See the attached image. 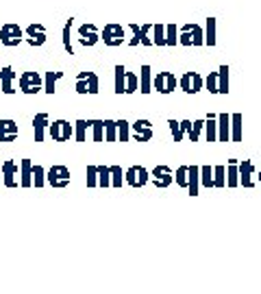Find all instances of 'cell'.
<instances>
[{"instance_id":"obj_1","label":"cell","mask_w":261,"mask_h":294,"mask_svg":"<svg viewBox=\"0 0 261 294\" xmlns=\"http://www.w3.org/2000/svg\"><path fill=\"white\" fill-rule=\"evenodd\" d=\"M100 39H102L107 46H111V48L122 46V44H124V27H122V24H118V22L104 24V29L100 31Z\"/></svg>"},{"instance_id":"obj_2","label":"cell","mask_w":261,"mask_h":294,"mask_svg":"<svg viewBox=\"0 0 261 294\" xmlns=\"http://www.w3.org/2000/svg\"><path fill=\"white\" fill-rule=\"evenodd\" d=\"M22 41H24V31L17 27V24L9 22V24H3V27H0V44L3 46L13 48L17 44H22Z\"/></svg>"},{"instance_id":"obj_3","label":"cell","mask_w":261,"mask_h":294,"mask_svg":"<svg viewBox=\"0 0 261 294\" xmlns=\"http://www.w3.org/2000/svg\"><path fill=\"white\" fill-rule=\"evenodd\" d=\"M48 133L55 142H70V137H74V127L68 120H55L48 124Z\"/></svg>"},{"instance_id":"obj_4","label":"cell","mask_w":261,"mask_h":294,"mask_svg":"<svg viewBox=\"0 0 261 294\" xmlns=\"http://www.w3.org/2000/svg\"><path fill=\"white\" fill-rule=\"evenodd\" d=\"M148 181H150V172L144 166H130L124 172V183H128L130 187H144Z\"/></svg>"},{"instance_id":"obj_5","label":"cell","mask_w":261,"mask_h":294,"mask_svg":"<svg viewBox=\"0 0 261 294\" xmlns=\"http://www.w3.org/2000/svg\"><path fill=\"white\" fill-rule=\"evenodd\" d=\"M46 183H50L52 187H66L70 183V170H68V166H61V163L52 166L46 172Z\"/></svg>"},{"instance_id":"obj_6","label":"cell","mask_w":261,"mask_h":294,"mask_svg":"<svg viewBox=\"0 0 261 294\" xmlns=\"http://www.w3.org/2000/svg\"><path fill=\"white\" fill-rule=\"evenodd\" d=\"M17 83H20V90L24 94H37L44 88V79L37 72H22Z\"/></svg>"},{"instance_id":"obj_7","label":"cell","mask_w":261,"mask_h":294,"mask_svg":"<svg viewBox=\"0 0 261 294\" xmlns=\"http://www.w3.org/2000/svg\"><path fill=\"white\" fill-rule=\"evenodd\" d=\"M181 44L185 46H200L205 44V37H203V31H200V27H196V24H185V27L181 29Z\"/></svg>"},{"instance_id":"obj_8","label":"cell","mask_w":261,"mask_h":294,"mask_svg":"<svg viewBox=\"0 0 261 294\" xmlns=\"http://www.w3.org/2000/svg\"><path fill=\"white\" fill-rule=\"evenodd\" d=\"M177 85H179V81L174 79L172 72H157V76L153 79V88L159 94H172Z\"/></svg>"},{"instance_id":"obj_9","label":"cell","mask_w":261,"mask_h":294,"mask_svg":"<svg viewBox=\"0 0 261 294\" xmlns=\"http://www.w3.org/2000/svg\"><path fill=\"white\" fill-rule=\"evenodd\" d=\"M24 41L29 46H44L46 44V29H44V24H29L24 31Z\"/></svg>"},{"instance_id":"obj_10","label":"cell","mask_w":261,"mask_h":294,"mask_svg":"<svg viewBox=\"0 0 261 294\" xmlns=\"http://www.w3.org/2000/svg\"><path fill=\"white\" fill-rule=\"evenodd\" d=\"M153 27L155 24H142V27H139V24H130V31L135 33V37L128 41V46H139V44H144V46H153V39L148 37V33L153 31Z\"/></svg>"},{"instance_id":"obj_11","label":"cell","mask_w":261,"mask_h":294,"mask_svg":"<svg viewBox=\"0 0 261 294\" xmlns=\"http://www.w3.org/2000/svg\"><path fill=\"white\" fill-rule=\"evenodd\" d=\"M179 85H181V90H183V92H187V94H196V92L203 90V76L196 74V72H185V74L181 76Z\"/></svg>"},{"instance_id":"obj_12","label":"cell","mask_w":261,"mask_h":294,"mask_svg":"<svg viewBox=\"0 0 261 294\" xmlns=\"http://www.w3.org/2000/svg\"><path fill=\"white\" fill-rule=\"evenodd\" d=\"M20 170H17V163L13 159H7L3 163V181L7 187H17V183H20Z\"/></svg>"},{"instance_id":"obj_13","label":"cell","mask_w":261,"mask_h":294,"mask_svg":"<svg viewBox=\"0 0 261 294\" xmlns=\"http://www.w3.org/2000/svg\"><path fill=\"white\" fill-rule=\"evenodd\" d=\"M150 181L157 185V187H168L174 177H172V170L168 166H157L153 172H150Z\"/></svg>"},{"instance_id":"obj_14","label":"cell","mask_w":261,"mask_h":294,"mask_svg":"<svg viewBox=\"0 0 261 294\" xmlns=\"http://www.w3.org/2000/svg\"><path fill=\"white\" fill-rule=\"evenodd\" d=\"M98 39H100V33L94 24H83V27L78 29V41H81L83 46H94V44H98Z\"/></svg>"},{"instance_id":"obj_15","label":"cell","mask_w":261,"mask_h":294,"mask_svg":"<svg viewBox=\"0 0 261 294\" xmlns=\"http://www.w3.org/2000/svg\"><path fill=\"white\" fill-rule=\"evenodd\" d=\"M133 127V140L135 142H148L153 140V124L148 122V120H137Z\"/></svg>"},{"instance_id":"obj_16","label":"cell","mask_w":261,"mask_h":294,"mask_svg":"<svg viewBox=\"0 0 261 294\" xmlns=\"http://www.w3.org/2000/svg\"><path fill=\"white\" fill-rule=\"evenodd\" d=\"M17 140V124L13 120H0V142H15Z\"/></svg>"},{"instance_id":"obj_17","label":"cell","mask_w":261,"mask_h":294,"mask_svg":"<svg viewBox=\"0 0 261 294\" xmlns=\"http://www.w3.org/2000/svg\"><path fill=\"white\" fill-rule=\"evenodd\" d=\"M13 79H15V72L11 66H5L3 72H0V90H3L5 94H13Z\"/></svg>"},{"instance_id":"obj_18","label":"cell","mask_w":261,"mask_h":294,"mask_svg":"<svg viewBox=\"0 0 261 294\" xmlns=\"http://www.w3.org/2000/svg\"><path fill=\"white\" fill-rule=\"evenodd\" d=\"M48 129V114H37L33 118V131H35V142H44V133Z\"/></svg>"},{"instance_id":"obj_19","label":"cell","mask_w":261,"mask_h":294,"mask_svg":"<svg viewBox=\"0 0 261 294\" xmlns=\"http://www.w3.org/2000/svg\"><path fill=\"white\" fill-rule=\"evenodd\" d=\"M20 185L22 187H31L33 185V163H31V159H22L20 161Z\"/></svg>"},{"instance_id":"obj_20","label":"cell","mask_w":261,"mask_h":294,"mask_svg":"<svg viewBox=\"0 0 261 294\" xmlns=\"http://www.w3.org/2000/svg\"><path fill=\"white\" fill-rule=\"evenodd\" d=\"M139 92H142V94H150L153 92L150 66H142V70H139Z\"/></svg>"},{"instance_id":"obj_21","label":"cell","mask_w":261,"mask_h":294,"mask_svg":"<svg viewBox=\"0 0 261 294\" xmlns=\"http://www.w3.org/2000/svg\"><path fill=\"white\" fill-rule=\"evenodd\" d=\"M198 175H200V168L198 166H189V170H187V187H189L191 196L198 194Z\"/></svg>"},{"instance_id":"obj_22","label":"cell","mask_w":261,"mask_h":294,"mask_svg":"<svg viewBox=\"0 0 261 294\" xmlns=\"http://www.w3.org/2000/svg\"><path fill=\"white\" fill-rule=\"evenodd\" d=\"M116 94H126V70L124 66H116Z\"/></svg>"},{"instance_id":"obj_23","label":"cell","mask_w":261,"mask_h":294,"mask_svg":"<svg viewBox=\"0 0 261 294\" xmlns=\"http://www.w3.org/2000/svg\"><path fill=\"white\" fill-rule=\"evenodd\" d=\"M63 76V72H46L44 76V92L46 94H55V83Z\"/></svg>"},{"instance_id":"obj_24","label":"cell","mask_w":261,"mask_h":294,"mask_svg":"<svg viewBox=\"0 0 261 294\" xmlns=\"http://www.w3.org/2000/svg\"><path fill=\"white\" fill-rule=\"evenodd\" d=\"M92 127V133H94V142H102L104 140V120H87Z\"/></svg>"},{"instance_id":"obj_25","label":"cell","mask_w":261,"mask_h":294,"mask_svg":"<svg viewBox=\"0 0 261 294\" xmlns=\"http://www.w3.org/2000/svg\"><path fill=\"white\" fill-rule=\"evenodd\" d=\"M250 175H252V163H250V161L240 163V181H242V183L246 185V187H250V185H252Z\"/></svg>"},{"instance_id":"obj_26","label":"cell","mask_w":261,"mask_h":294,"mask_svg":"<svg viewBox=\"0 0 261 294\" xmlns=\"http://www.w3.org/2000/svg\"><path fill=\"white\" fill-rule=\"evenodd\" d=\"M104 140H107V142H118V122H113V120H104Z\"/></svg>"},{"instance_id":"obj_27","label":"cell","mask_w":261,"mask_h":294,"mask_svg":"<svg viewBox=\"0 0 261 294\" xmlns=\"http://www.w3.org/2000/svg\"><path fill=\"white\" fill-rule=\"evenodd\" d=\"M217 120H220V133H217V137H220V142H226L229 140V122H231V116H226V114H222V116H217Z\"/></svg>"},{"instance_id":"obj_28","label":"cell","mask_w":261,"mask_h":294,"mask_svg":"<svg viewBox=\"0 0 261 294\" xmlns=\"http://www.w3.org/2000/svg\"><path fill=\"white\" fill-rule=\"evenodd\" d=\"M87 127H90V122H87V120H76V122H74V137H76V142H85Z\"/></svg>"},{"instance_id":"obj_29","label":"cell","mask_w":261,"mask_h":294,"mask_svg":"<svg viewBox=\"0 0 261 294\" xmlns=\"http://www.w3.org/2000/svg\"><path fill=\"white\" fill-rule=\"evenodd\" d=\"M153 44L165 46V27L163 24H155L153 27Z\"/></svg>"},{"instance_id":"obj_30","label":"cell","mask_w":261,"mask_h":294,"mask_svg":"<svg viewBox=\"0 0 261 294\" xmlns=\"http://www.w3.org/2000/svg\"><path fill=\"white\" fill-rule=\"evenodd\" d=\"M130 140V124L126 120H118V142H128Z\"/></svg>"},{"instance_id":"obj_31","label":"cell","mask_w":261,"mask_h":294,"mask_svg":"<svg viewBox=\"0 0 261 294\" xmlns=\"http://www.w3.org/2000/svg\"><path fill=\"white\" fill-rule=\"evenodd\" d=\"M33 183H35V187H41L44 183H46V170H44L39 163H35L33 166Z\"/></svg>"},{"instance_id":"obj_32","label":"cell","mask_w":261,"mask_h":294,"mask_svg":"<svg viewBox=\"0 0 261 294\" xmlns=\"http://www.w3.org/2000/svg\"><path fill=\"white\" fill-rule=\"evenodd\" d=\"M98 185L100 187H109L111 185V168L98 166Z\"/></svg>"},{"instance_id":"obj_33","label":"cell","mask_w":261,"mask_h":294,"mask_svg":"<svg viewBox=\"0 0 261 294\" xmlns=\"http://www.w3.org/2000/svg\"><path fill=\"white\" fill-rule=\"evenodd\" d=\"M174 44H179V31L174 24H168L165 27V46H174Z\"/></svg>"},{"instance_id":"obj_34","label":"cell","mask_w":261,"mask_h":294,"mask_svg":"<svg viewBox=\"0 0 261 294\" xmlns=\"http://www.w3.org/2000/svg\"><path fill=\"white\" fill-rule=\"evenodd\" d=\"M217 92H220V94L229 92V68H226V66L220 68V83H217Z\"/></svg>"},{"instance_id":"obj_35","label":"cell","mask_w":261,"mask_h":294,"mask_svg":"<svg viewBox=\"0 0 261 294\" xmlns=\"http://www.w3.org/2000/svg\"><path fill=\"white\" fill-rule=\"evenodd\" d=\"M70 29H72V18L63 24V48H66L68 55H74V48H72V44H70Z\"/></svg>"},{"instance_id":"obj_36","label":"cell","mask_w":261,"mask_h":294,"mask_svg":"<svg viewBox=\"0 0 261 294\" xmlns=\"http://www.w3.org/2000/svg\"><path fill=\"white\" fill-rule=\"evenodd\" d=\"M231 122H233V140L235 142H240L242 140V116L240 114H235V116H231Z\"/></svg>"},{"instance_id":"obj_37","label":"cell","mask_w":261,"mask_h":294,"mask_svg":"<svg viewBox=\"0 0 261 294\" xmlns=\"http://www.w3.org/2000/svg\"><path fill=\"white\" fill-rule=\"evenodd\" d=\"M139 90V76L133 72H126V94H133Z\"/></svg>"},{"instance_id":"obj_38","label":"cell","mask_w":261,"mask_h":294,"mask_svg":"<svg viewBox=\"0 0 261 294\" xmlns=\"http://www.w3.org/2000/svg\"><path fill=\"white\" fill-rule=\"evenodd\" d=\"M122 181H124L122 168L120 166H111V185L113 187H122Z\"/></svg>"},{"instance_id":"obj_39","label":"cell","mask_w":261,"mask_h":294,"mask_svg":"<svg viewBox=\"0 0 261 294\" xmlns=\"http://www.w3.org/2000/svg\"><path fill=\"white\" fill-rule=\"evenodd\" d=\"M98 185V166H87V187Z\"/></svg>"},{"instance_id":"obj_40","label":"cell","mask_w":261,"mask_h":294,"mask_svg":"<svg viewBox=\"0 0 261 294\" xmlns=\"http://www.w3.org/2000/svg\"><path fill=\"white\" fill-rule=\"evenodd\" d=\"M187 170H189V166H181V168L177 170V175H174V181H177V185L187 187Z\"/></svg>"},{"instance_id":"obj_41","label":"cell","mask_w":261,"mask_h":294,"mask_svg":"<svg viewBox=\"0 0 261 294\" xmlns=\"http://www.w3.org/2000/svg\"><path fill=\"white\" fill-rule=\"evenodd\" d=\"M168 124H170V131L174 135V142H181L183 140V124L177 122V120H168Z\"/></svg>"},{"instance_id":"obj_42","label":"cell","mask_w":261,"mask_h":294,"mask_svg":"<svg viewBox=\"0 0 261 294\" xmlns=\"http://www.w3.org/2000/svg\"><path fill=\"white\" fill-rule=\"evenodd\" d=\"M203 127H205V122H203V120H198V122L189 124L187 133H189V140H191V142H196V140H198V135H200V131H203Z\"/></svg>"},{"instance_id":"obj_43","label":"cell","mask_w":261,"mask_h":294,"mask_svg":"<svg viewBox=\"0 0 261 294\" xmlns=\"http://www.w3.org/2000/svg\"><path fill=\"white\" fill-rule=\"evenodd\" d=\"M213 35H215V20L209 18V20H207V37H205V41H207L209 46H213V41H215Z\"/></svg>"},{"instance_id":"obj_44","label":"cell","mask_w":261,"mask_h":294,"mask_svg":"<svg viewBox=\"0 0 261 294\" xmlns=\"http://www.w3.org/2000/svg\"><path fill=\"white\" fill-rule=\"evenodd\" d=\"M207 140L209 142H213L215 137H217V133H215V116H209V120H207Z\"/></svg>"},{"instance_id":"obj_45","label":"cell","mask_w":261,"mask_h":294,"mask_svg":"<svg viewBox=\"0 0 261 294\" xmlns=\"http://www.w3.org/2000/svg\"><path fill=\"white\" fill-rule=\"evenodd\" d=\"M200 175H203L200 179H203V183H205L207 187H211V185H213V179H211V175H213V168L203 166V168H200Z\"/></svg>"},{"instance_id":"obj_46","label":"cell","mask_w":261,"mask_h":294,"mask_svg":"<svg viewBox=\"0 0 261 294\" xmlns=\"http://www.w3.org/2000/svg\"><path fill=\"white\" fill-rule=\"evenodd\" d=\"M87 81H90V94H98V74L96 72H85Z\"/></svg>"},{"instance_id":"obj_47","label":"cell","mask_w":261,"mask_h":294,"mask_svg":"<svg viewBox=\"0 0 261 294\" xmlns=\"http://www.w3.org/2000/svg\"><path fill=\"white\" fill-rule=\"evenodd\" d=\"M213 175H215V179H213V185L215 187H222L226 181H224V168L222 166H217V168H213Z\"/></svg>"},{"instance_id":"obj_48","label":"cell","mask_w":261,"mask_h":294,"mask_svg":"<svg viewBox=\"0 0 261 294\" xmlns=\"http://www.w3.org/2000/svg\"><path fill=\"white\" fill-rule=\"evenodd\" d=\"M240 179H237V166L235 163H231L229 166V185H237Z\"/></svg>"},{"instance_id":"obj_49","label":"cell","mask_w":261,"mask_h":294,"mask_svg":"<svg viewBox=\"0 0 261 294\" xmlns=\"http://www.w3.org/2000/svg\"><path fill=\"white\" fill-rule=\"evenodd\" d=\"M207 88H209V92H217V76H215V74H209Z\"/></svg>"},{"instance_id":"obj_50","label":"cell","mask_w":261,"mask_h":294,"mask_svg":"<svg viewBox=\"0 0 261 294\" xmlns=\"http://www.w3.org/2000/svg\"><path fill=\"white\" fill-rule=\"evenodd\" d=\"M259 181H261V172H259Z\"/></svg>"},{"instance_id":"obj_51","label":"cell","mask_w":261,"mask_h":294,"mask_svg":"<svg viewBox=\"0 0 261 294\" xmlns=\"http://www.w3.org/2000/svg\"><path fill=\"white\" fill-rule=\"evenodd\" d=\"M0 72H3V68H0Z\"/></svg>"}]
</instances>
